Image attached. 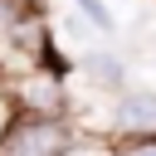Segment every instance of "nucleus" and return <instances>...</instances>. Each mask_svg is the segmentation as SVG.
Wrapping results in <instances>:
<instances>
[{"label":"nucleus","mask_w":156,"mask_h":156,"mask_svg":"<svg viewBox=\"0 0 156 156\" xmlns=\"http://www.w3.org/2000/svg\"><path fill=\"white\" fill-rule=\"evenodd\" d=\"M78 141L73 117H24L15 112L0 132V156H63Z\"/></svg>","instance_id":"obj_1"},{"label":"nucleus","mask_w":156,"mask_h":156,"mask_svg":"<svg viewBox=\"0 0 156 156\" xmlns=\"http://www.w3.org/2000/svg\"><path fill=\"white\" fill-rule=\"evenodd\" d=\"M63 73H68V68H58V63H39V68H24V73L5 78L10 107L24 112V117H68Z\"/></svg>","instance_id":"obj_2"},{"label":"nucleus","mask_w":156,"mask_h":156,"mask_svg":"<svg viewBox=\"0 0 156 156\" xmlns=\"http://www.w3.org/2000/svg\"><path fill=\"white\" fill-rule=\"evenodd\" d=\"M112 141H156V93L151 88H122L112 98Z\"/></svg>","instance_id":"obj_3"},{"label":"nucleus","mask_w":156,"mask_h":156,"mask_svg":"<svg viewBox=\"0 0 156 156\" xmlns=\"http://www.w3.org/2000/svg\"><path fill=\"white\" fill-rule=\"evenodd\" d=\"M83 73H88V83H93V88H102V93H112V98L127 88V63H122L117 54H107V49L83 54Z\"/></svg>","instance_id":"obj_4"},{"label":"nucleus","mask_w":156,"mask_h":156,"mask_svg":"<svg viewBox=\"0 0 156 156\" xmlns=\"http://www.w3.org/2000/svg\"><path fill=\"white\" fill-rule=\"evenodd\" d=\"M73 5H78V15H83L93 29H102V34H112V29H117V20H112V10H107L102 0H73Z\"/></svg>","instance_id":"obj_5"},{"label":"nucleus","mask_w":156,"mask_h":156,"mask_svg":"<svg viewBox=\"0 0 156 156\" xmlns=\"http://www.w3.org/2000/svg\"><path fill=\"white\" fill-rule=\"evenodd\" d=\"M112 156H156V141H112Z\"/></svg>","instance_id":"obj_6"},{"label":"nucleus","mask_w":156,"mask_h":156,"mask_svg":"<svg viewBox=\"0 0 156 156\" xmlns=\"http://www.w3.org/2000/svg\"><path fill=\"white\" fill-rule=\"evenodd\" d=\"M63 156H112V141H102V146H88V141H83V132H78V141H73Z\"/></svg>","instance_id":"obj_7"},{"label":"nucleus","mask_w":156,"mask_h":156,"mask_svg":"<svg viewBox=\"0 0 156 156\" xmlns=\"http://www.w3.org/2000/svg\"><path fill=\"white\" fill-rule=\"evenodd\" d=\"M20 10H24V0H0V39H5V29L20 20Z\"/></svg>","instance_id":"obj_8"},{"label":"nucleus","mask_w":156,"mask_h":156,"mask_svg":"<svg viewBox=\"0 0 156 156\" xmlns=\"http://www.w3.org/2000/svg\"><path fill=\"white\" fill-rule=\"evenodd\" d=\"M10 117H15V107H10V93H5V83H0V132H5Z\"/></svg>","instance_id":"obj_9"}]
</instances>
